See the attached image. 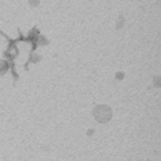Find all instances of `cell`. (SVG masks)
I'll return each mask as SVG.
<instances>
[{
  "label": "cell",
  "instance_id": "cell-2",
  "mask_svg": "<svg viewBox=\"0 0 161 161\" xmlns=\"http://www.w3.org/2000/svg\"><path fill=\"white\" fill-rule=\"evenodd\" d=\"M7 69H8V64L4 61H0V75L4 74L7 71Z\"/></svg>",
  "mask_w": 161,
  "mask_h": 161
},
{
  "label": "cell",
  "instance_id": "cell-1",
  "mask_svg": "<svg viewBox=\"0 0 161 161\" xmlns=\"http://www.w3.org/2000/svg\"><path fill=\"white\" fill-rule=\"evenodd\" d=\"M112 116V112H111V108L107 106H97L94 108V117L97 119V121L104 124L107 121H110V119Z\"/></svg>",
  "mask_w": 161,
  "mask_h": 161
}]
</instances>
